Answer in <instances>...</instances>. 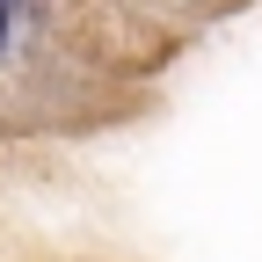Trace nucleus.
<instances>
[{"mask_svg": "<svg viewBox=\"0 0 262 262\" xmlns=\"http://www.w3.org/2000/svg\"><path fill=\"white\" fill-rule=\"evenodd\" d=\"M8 22H15V0H0V51H8Z\"/></svg>", "mask_w": 262, "mask_h": 262, "instance_id": "obj_1", "label": "nucleus"}]
</instances>
